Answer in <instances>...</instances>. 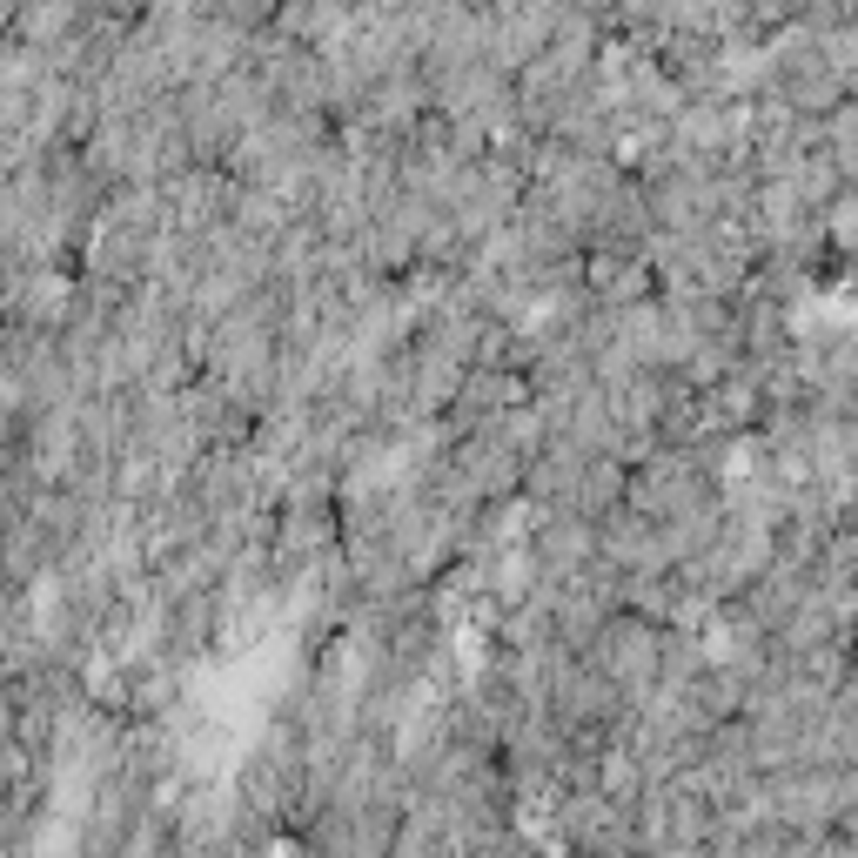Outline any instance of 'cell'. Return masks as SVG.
Instances as JSON below:
<instances>
[{
    "instance_id": "6da1fadb",
    "label": "cell",
    "mask_w": 858,
    "mask_h": 858,
    "mask_svg": "<svg viewBox=\"0 0 858 858\" xmlns=\"http://www.w3.org/2000/svg\"><path fill=\"white\" fill-rule=\"evenodd\" d=\"M302 34H316V7H295L289 14ZM336 21H342V0H322V27H329V47H336Z\"/></svg>"
}]
</instances>
